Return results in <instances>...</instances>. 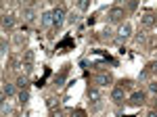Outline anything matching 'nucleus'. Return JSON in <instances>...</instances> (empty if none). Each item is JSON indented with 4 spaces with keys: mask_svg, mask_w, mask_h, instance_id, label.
Wrapping results in <instances>:
<instances>
[{
    "mask_svg": "<svg viewBox=\"0 0 157 117\" xmlns=\"http://www.w3.org/2000/svg\"><path fill=\"white\" fill-rule=\"evenodd\" d=\"M130 36H132V25L128 23V21H124V23L120 25V29H117V42L130 40Z\"/></svg>",
    "mask_w": 157,
    "mask_h": 117,
    "instance_id": "1",
    "label": "nucleus"
},
{
    "mask_svg": "<svg viewBox=\"0 0 157 117\" xmlns=\"http://www.w3.org/2000/svg\"><path fill=\"white\" fill-rule=\"evenodd\" d=\"M107 19H109V23H120L121 19H124V9H121V6H113V9H109Z\"/></svg>",
    "mask_w": 157,
    "mask_h": 117,
    "instance_id": "2",
    "label": "nucleus"
},
{
    "mask_svg": "<svg viewBox=\"0 0 157 117\" xmlns=\"http://www.w3.org/2000/svg\"><path fill=\"white\" fill-rule=\"evenodd\" d=\"M130 105L134 107H140V105H145L147 103V92H143V90H136V92L130 94V100H128Z\"/></svg>",
    "mask_w": 157,
    "mask_h": 117,
    "instance_id": "3",
    "label": "nucleus"
},
{
    "mask_svg": "<svg viewBox=\"0 0 157 117\" xmlns=\"http://www.w3.org/2000/svg\"><path fill=\"white\" fill-rule=\"evenodd\" d=\"M65 17H67V13L63 6H57V9H52V21H55V27H61L63 21H65Z\"/></svg>",
    "mask_w": 157,
    "mask_h": 117,
    "instance_id": "4",
    "label": "nucleus"
},
{
    "mask_svg": "<svg viewBox=\"0 0 157 117\" xmlns=\"http://www.w3.org/2000/svg\"><path fill=\"white\" fill-rule=\"evenodd\" d=\"M124 96H126V92H124V86H115V88L111 90V100H113L115 105L124 103Z\"/></svg>",
    "mask_w": 157,
    "mask_h": 117,
    "instance_id": "5",
    "label": "nucleus"
},
{
    "mask_svg": "<svg viewBox=\"0 0 157 117\" xmlns=\"http://www.w3.org/2000/svg\"><path fill=\"white\" fill-rule=\"evenodd\" d=\"M40 23L42 27H55V21H52V11H44L40 15Z\"/></svg>",
    "mask_w": 157,
    "mask_h": 117,
    "instance_id": "6",
    "label": "nucleus"
},
{
    "mask_svg": "<svg viewBox=\"0 0 157 117\" xmlns=\"http://www.w3.org/2000/svg\"><path fill=\"white\" fill-rule=\"evenodd\" d=\"M140 25H143L145 29L153 27V25H155V15H153V13H145V15L140 17Z\"/></svg>",
    "mask_w": 157,
    "mask_h": 117,
    "instance_id": "7",
    "label": "nucleus"
},
{
    "mask_svg": "<svg viewBox=\"0 0 157 117\" xmlns=\"http://www.w3.org/2000/svg\"><path fill=\"white\" fill-rule=\"evenodd\" d=\"M94 82L98 86H109V84H113V75L111 73H98L97 77H94Z\"/></svg>",
    "mask_w": 157,
    "mask_h": 117,
    "instance_id": "8",
    "label": "nucleus"
},
{
    "mask_svg": "<svg viewBox=\"0 0 157 117\" xmlns=\"http://www.w3.org/2000/svg\"><path fill=\"white\" fill-rule=\"evenodd\" d=\"M86 96H88L90 103H98V100H101V90H98V88H88Z\"/></svg>",
    "mask_w": 157,
    "mask_h": 117,
    "instance_id": "9",
    "label": "nucleus"
},
{
    "mask_svg": "<svg viewBox=\"0 0 157 117\" xmlns=\"http://www.w3.org/2000/svg\"><path fill=\"white\" fill-rule=\"evenodd\" d=\"M15 86H17L19 90H27V88H29V80H27V75H19L17 82H15Z\"/></svg>",
    "mask_w": 157,
    "mask_h": 117,
    "instance_id": "10",
    "label": "nucleus"
},
{
    "mask_svg": "<svg viewBox=\"0 0 157 117\" xmlns=\"http://www.w3.org/2000/svg\"><path fill=\"white\" fill-rule=\"evenodd\" d=\"M15 25V17L13 15H2V29H11Z\"/></svg>",
    "mask_w": 157,
    "mask_h": 117,
    "instance_id": "11",
    "label": "nucleus"
},
{
    "mask_svg": "<svg viewBox=\"0 0 157 117\" xmlns=\"http://www.w3.org/2000/svg\"><path fill=\"white\" fill-rule=\"evenodd\" d=\"M15 88H17L15 84H4V86H2V96H4V98L13 96V94H15Z\"/></svg>",
    "mask_w": 157,
    "mask_h": 117,
    "instance_id": "12",
    "label": "nucleus"
},
{
    "mask_svg": "<svg viewBox=\"0 0 157 117\" xmlns=\"http://www.w3.org/2000/svg\"><path fill=\"white\" fill-rule=\"evenodd\" d=\"M17 100H19L21 105H27V103H29V92H27V90H19V94H17Z\"/></svg>",
    "mask_w": 157,
    "mask_h": 117,
    "instance_id": "13",
    "label": "nucleus"
},
{
    "mask_svg": "<svg viewBox=\"0 0 157 117\" xmlns=\"http://www.w3.org/2000/svg\"><path fill=\"white\" fill-rule=\"evenodd\" d=\"M23 19L25 21H34L36 19V11L34 9H23Z\"/></svg>",
    "mask_w": 157,
    "mask_h": 117,
    "instance_id": "14",
    "label": "nucleus"
},
{
    "mask_svg": "<svg viewBox=\"0 0 157 117\" xmlns=\"http://www.w3.org/2000/svg\"><path fill=\"white\" fill-rule=\"evenodd\" d=\"M46 107H48L50 111H52L55 107H59V98H55V96H48V98H46Z\"/></svg>",
    "mask_w": 157,
    "mask_h": 117,
    "instance_id": "15",
    "label": "nucleus"
},
{
    "mask_svg": "<svg viewBox=\"0 0 157 117\" xmlns=\"http://www.w3.org/2000/svg\"><path fill=\"white\" fill-rule=\"evenodd\" d=\"M65 75H67V69H63L57 75V80H55V86H63V80H65Z\"/></svg>",
    "mask_w": 157,
    "mask_h": 117,
    "instance_id": "16",
    "label": "nucleus"
},
{
    "mask_svg": "<svg viewBox=\"0 0 157 117\" xmlns=\"http://www.w3.org/2000/svg\"><path fill=\"white\" fill-rule=\"evenodd\" d=\"M78 9H80V11H88V9H90V0H82V2H78Z\"/></svg>",
    "mask_w": 157,
    "mask_h": 117,
    "instance_id": "17",
    "label": "nucleus"
},
{
    "mask_svg": "<svg viewBox=\"0 0 157 117\" xmlns=\"http://www.w3.org/2000/svg\"><path fill=\"white\" fill-rule=\"evenodd\" d=\"M25 61L23 63H32V65H34V52H32V50H27V52H25Z\"/></svg>",
    "mask_w": 157,
    "mask_h": 117,
    "instance_id": "18",
    "label": "nucleus"
},
{
    "mask_svg": "<svg viewBox=\"0 0 157 117\" xmlns=\"http://www.w3.org/2000/svg\"><path fill=\"white\" fill-rule=\"evenodd\" d=\"M0 55H2V57L6 55V40H4V38L0 40Z\"/></svg>",
    "mask_w": 157,
    "mask_h": 117,
    "instance_id": "19",
    "label": "nucleus"
},
{
    "mask_svg": "<svg viewBox=\"0 0 157 117\" xmlns=\"http://www.w3.org/2000/svg\"><path fill=\"white\" fill-rule=\"evenodd\" d=\"M149 92L157 94V82H149Z\"/></svg>",
    "mask_w": 157,
    "mask_h": 117,
    "instance_id": "20",
    "label": "nucleus"
},
{
    "mask_svg": "<svg viewBox=\"0 0 157 117\" xmlns=\"http://www.w3.org/2000/svg\"><path fill=\"white\" fill-rule=\"evenodd\" d=\"M75 21H78V17H75V15H73V13H69V15H67V23H75Z\"/></svg>",
    "mask_w": 157,
    "mask_h": 117,
    "instance_id": "21",
    "label": "nucleus"
},
{
    "mask_svg": "<svg viewBox=\"0 0 157 117\" xmlns=\"http://www.w3.org/2000/svg\"><path fill=\"white\" fill-rule=\"evenodd\" d=\"M61 115H63V113H61V109H59V107L50 111V117H61Z\"/></svg>",
    "mask_w": 157,
    "mask_h": 117,
    "instance_id": "22",
    "label": "nucleus"
},
{
    "mask_svg": "<svg viewBox=\"0 0 157 117\" xmlns=\"http://www.w3.org/2000/svg\"><path fill=\"white\" fill-rule=\"evenodd\" d=\"M71 117H86V113H84V111H80V109H78V111H73V113H71Z\"/></svg>",
    "mask_w": 157,
    "mask_h": 117,
    "instance_id": "23",
    "label": "nucleus"
},
{
    "mask_svg": "<svg viewBox=\"0 0 157 117\" xmlns=\"http://www.w3.org/2000/svg\"><path fill=\"white\" fill-rule=\"evenodd\" d=\"M147 117H157V109H151V111L147 113Z\"/></svg>",
    "mask_w": 157,
    "mask_h": 117,
    "instance_id": "24",
    "label": "nucleus"
},
{
    "mask_svg": "<svg viewBox=\"0 0 157 117\" xmlns=\"http://www.w3.org/2000/svg\"><path fill=\"white\" fill-rule=\"evenodd\" d=\"M155 23H157V13H155Z\"/></svg>",
    "mask_w": 157,
    "mask_h": 117,
    "instance_id": "25",
    "label": "nucleus"
}]
</instances>
